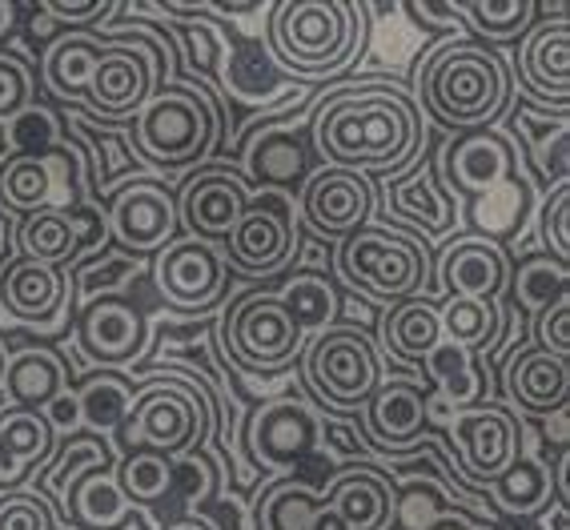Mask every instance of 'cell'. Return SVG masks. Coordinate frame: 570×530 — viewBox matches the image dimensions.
<instances>
[{"label": "cell", "mask_w": 570, "mask_h": 530, "mask_svg": "<svg viewBox=\"0 0 570 530\" xmlns=\"http://www.w3.org/2000/svg\"><path fill=\"white\" fill-rule=\"evenodd\" d=\"M334 269L354 294L382 306H397L406 297H430L434 289L430 245L390 222H370L357 234L342 237L334 249Z\"/></svg>", "instance_id": "5b68a950"}, {"label": "cell", "mask_w": 570, "mask_h": 530, "mask_svg": "<svg viewBox=\"0 0 570 530\" xmlns=\"http://www.w3.org/2000/svg\"><path fill=\"white\" fill-rule=\"evenodd\" d=\"M69 390V362L52 346H21L9 350V362H4V382H0V394H4V406H21V410H45L52 398Z\"/></svg>", "instance_id": "f546056e"}, {"label": "cell", "mask_w": 570, "mask_h": 530, "mask_svg": "<svg viewBox=\"0 0 570 530\" xmlns=\"http://www.w3.org/2000/svg\"><path fill=\"white\" fill-rule=\"evenodd\" d=\"M225 265L245 277L282 274L302 254V222H297L294 194L282 189H254L234 234L222 242Z\"/></svg>", "instance_id": "ba28073f"}, {"label": "cell", "mask_w": 570, "mask_h": 530, "mask_svg": "<svg viewBox=\"0 0 570 530\" xmlns=\"http://www.w3.org/2000/svg\"><path fill=\"white\" fill-rule=\"evenodd\" d=\"M422 374L426 382L434 386V398H426V414L434 419L439 410H446V419L454 410H466V406H479L482 394H487V374L479 370V357L470 354L462 346H450V342H439V346L430 350L422 357ZM442 419V422H446Z\"/></svg>", "instance_id": "f1b7e54d"}, {"label": "cell", "mask_w": 570, "mask_h": 530, "mask_svg": "<svg viewBox=\"0 0 570 530\" xmlns=\"http://www.w3.org/2000/svg\"><path fill=\"white\" fill-rule=\"evenodd\" d=\"M482 522H470L462 510H446V514H439V519H430L422 530H479Z\"/></svg>", "instance_id": "db71d44e"}, {"label": "cell", "mask_w": 570, "mask_h": 530, "mask_svg": "<svg viewBox=\"0 0 570 530\" xmlns=\"http://www.w3.org/2000/svg\"><path fill=\"white\" fill-rule=\"evenodd\" d=\"M57 514L41 490H12L0 494V530H52Z\"/></svg>", "instance_id": "7dc6e473"}, {"label": "cell", "mask_w": 570, "mask_h": 530, "mask_svg": "<svg viewBox=\"0 0 570 530\" xmlns=\"http://www.w3.org/2000/svg\"><path fill=\"white\" fill-rule=\"evenodd\" d=\"M434 174L454 202L459 197L462 202H479V197L494 194V189L519 177V154H514V141L499 125L479 132H459L442 145Z\"/></svg>", "instance_id": "9a60e30c"}, {"label": "cell", "mask_w": 570, "mask_h": 530, "mask_svg": "<svg viewBox=\"0 0 570 530\" xmlns=\"http://www.w3.org/2000/svg\"><path fill=\"white\" fill-rule=\"evenodd\" d=\"M539 242L542 254L570 262V185H559L554 194H547V202L539 205Z\"/></svg>", "instance_id": "bcb514c9"}, {"label": "cell", "mask_w": 570, "mask_h": 530, "mask_svg": "<svg viewBox=\"0 0 570 530\" xmlns=\"http://www.w3.org/2000/svg\"><path fill=\"white\" fill-rule=\"evenodd\" d=\"M12 21H17V4H0V37H9Z\"/></svg>", "instance_id": "6f0895ef"}, {"label": "cell", "mask_w": 570, "mask_h": 530, "mask_svg": "<svg viewBox=\"0 0 570 530\" xmlns=\"http://www.w3.org/2000/svg\"><path fill=\"white\" fill-rule=\"evenodd\" d=\"M161 530H217V527H214L209 519H205V514H185V519L165 522Z\"/></svg>", "instance_id": "11a10c76"}, {"label": "cell", "mask_w": 570, "mask_h": 530, "mask_svg": "<svg viewBox=\"0 0 570 530\" xmlns=\"http://www.w3.org/2000/svg\"><path fill=\"white\" fill-rule=\"evenodd\" d=\"M302 377L330 414H357L386 382L377 342L357 326H326L302 346Z\"/></svg>", "instance_id": "8992f818"}, {"label": "cell", "mask_w": 570, "mask_h": 530, "mask_svg": "<svg viewBox=\"0 0 570 530\" xmlns=\"http://www.w3.org/2000/svg\"><path fill=\"white\" fill-rule=\"evenodd\" d=\"M510 77H519V89L534 105L570 109V17L530 24Z\"/></svg>", "instance_id": "44dd1931"}, {"label": "cell", "mask_w": 570, "mask_h": 530, "mask_svg": "<svg viewBox=\"0 0 570 530\" xmlns=\"http://www.w3.org/2000/svg\"><path fill=\"white\" fill-rule=\"evenodd\" d=\"M377 214V185L374 177L317 165L314 174L297 189V217L314 229L322 242H342L370 225Z\"/></svg>", "instance_id": "5bb4252c"}, {"label": "cell", "mask_w": 570, "mask_h": 530, "mask_svg": "<svg viewBox=\"0 0 570 530\" xmlns=\"http://www.w3.org/2000/svg\"><path fill=\"white\" fill-rule=\"evenodd\" d=\"M322 442V414L297 398H274L245 414L242 446L265 474H294Z\"/></svg>", "instance_id": "8fae6325"}, {"label": "cell", "mask_w": 570, "mask_h": 530, "mask_svg": "<svg viewBox=\"0 0 570 530\" xmlns=\"http://www.w3.org/2000/svg\"><path fill=\"white\" fill-rule=\"evenodd\" d=\"M507 398L519 406V414L550 419L554 410L570 402V357H554L539 346H522L502 366Z\"/></svg>", "instance_id": "484cf974"}, {"label": "cell", "mask_w": 570, "mask_h": 530, "mask_svg": "<svg viewBox=\"0 0 570 530\" xmlns=\"http://www.w3.org/2000/svg\"><path fill=\"white\" fill-rule=\"evenodd\" d=\"M57 442L45 410L0 406V494L29 487L32 474L49 467Z\"/></svg>", "instance_id": "4316f807"}, {"label": "cell", "mask_w": 570, "mask_h": 530, "mask_svg": "<svg viewBox=\"0 0 570 530\" xmlns=\"http://www.w3.org/2000/svg\"><path fill=\"white\" fill-rule=\"evenodd\" d=\"M309 145L322 165L354 174H406L422 154V109L390 77L334 81L306 117Z\"/></svg>", "instance_id": "6da1fadb"}, {"label": "cell", "mask_w": 570, "mask_h": 530, "mask_svg": "<svg viewBox=\"0 0 570 530\" xmlns=\"http://www.w3.org/2000/svg\"><path fill=\"white\" fill-rule=\"evenodd\" d=\"M510 314H519V322H530V317L547 310L554 297L570 294V262H559V257L542 254H522L519 265H510Z\"/></svg>", "instance_id": "8d00e7d4"}, {"label": "cell", "mask_w": 570, "mask_h": 530, "mask_svg": "<svg viewBox=\"0 0 570 530\" xmlns=\"http://www.w3.org/2000/svg\"><path fill=\"white\" fill-rule=\"evenodd\" d=\"M154 286L177 314H209L229 289V265L217 242L177 237L154 254Z\"/></svg>", "instance_id": "4fadbf2b"}, {"label": "cell", "mask_w": 570, "mask_h": 530, "mask_svg": "<svg viewBox=\"0 0 570 530\" xmlns=\"http://www.w3.org/2000/svg\"><path fill=\"white\" fill-rule=\"evenodd\" d=\"M527 214H530V181L519 174L514 181L494 189V194L470 202V222H474L470 234L490 237V242L502 245L507 237H514L527 225Z\"/></svg>", "instance_id": "7bdbcfd3"}, {"label": "cell", "mask_w": 570, "mask_h": 530, "mask_svg": "<svg viewBox=\"0 0 570 530\" xmlns=\"http://www.w3.org/2000/svg\"><path fill=\"white\" fill-rule=\"evenodd\" d=\"M326 502L334 514L346 522L350 530H390L397 510V482L390 470L374 467V462H354L330 474L322 487Z\"/></svg>", "instance_id": "7402d4cb"}, {"label": "cell", "mask_w": 570, "mask_h": 530, "mask_svg": "<svg viewBox=\"0 0 570 530\" xmlns=\"http://www.w3.org/2000/svg\"><path fill=\"white\" fill-rule=\"evenodd\" d=\"M402 12H410L414 21H426L434 24V29H454L459 24V12H454V4H402Z\"/></svg>", "instance_id": "f5cc1de1"}, {"label": "cell", "mask_w": 570, "mask_h": 530, "mask_svg": "<svg viewBox=\"0 0 570 530\" xmlns=\"http://www.w3.org/2000/svg\"><path fill=\"white\" fill-rule=\"evenodd\" d=\"M112 479L132 507H157L169 499V490L177 482V459H165L157 450H129L112 467Z\"/></svg>", "instance_id": "b9f144b4"}, {"label": "cell", "mask_w": 570, "mask_h": 530, "mask_svg": "<svg viewBox=\"0 0 570 530\" xmlns=\"http://www.w3.org/2000/svg\"><path fill=\"white\" fill-rule=\"evenodd\" d=\"M237 154L245 161V181L249 189H302L314 169H309V157H314V145H309V129H297V125H282V129H265L249 141L237 145Z\"/></svg>", "instance_id": "cb8c5ba5"}, {"label": "cell", "mask_w": 570, "mask_h": 530, "mask_svg": "<svg viewBox=\"0 0 570 530\" xmlns=\"http://www.w3.org/2000/svg\"><path fill=\"white\" fill-rule=\"evenodd\" d=\"M370 45V4L277 0L265 12L269 61L302 85H334Z\"/></svg>", "instance_id": "7a4b0ae2"}, {"label": "cell", "mask_w": 570, "mask_h": 530, "mask_svg": "<svg viewBox=\"0 0 570 530\" xmlns=\"http://www.w3.org/2000/svg\"><path fill=\"white\" fill-rule=\"evenodd\" d=\"M249 194H254L249 181L229 165H197L177 189V222H181L185 237L222 245L242 222Z\"/></svg>", "instance_id": "e0dca14e"}, {"label": "cell", "mask_w": 570, "mask_h": 530, "mask_svg": "<svg viewBox=\"0 0 570 530\" xmlns=\"http://www.w3.org/2000/svg\"><path fill=\"white\" fill-rule=\"evenodd\" d=\"M510 254L507 245L490 242L479 234L450 237L434 262V286L442 297H479V302H499L510 282Z\"/></svg>", "instance_id": "d6986e66"}, {"label": "cell", "mask_w": 570, "mask_h": 530, "mask_svg": "<svg viewBox=\"0 0 570 530\" xmlns=\"http://www.w3.org/2000/svg\"><path fill=\"white\" fill-rule=\"evenodd\" d=\"M222 137V105L202 81H165L129 121L132 149L165 174H185L205 165Z\"/></svg>", "instance_id": "277c9868"}, {"label": "cell", "mask_w": 570, "mask_h": 530, "mask_svg": "<svg viewBox=\"0 0 570 530\" xmlns=\"http://www.w3.org/2000/svg\"><path fill=\"white\" fill-rule=\"evenodd\" d=\"M101 229L109 237V225L101 214H77V209H37V214L21 217V229H17V257H29V262L57 265V269H69L81 249H89L92 237Z\"/></svg>", "instance_id": "603a6c76"}, {"label": "cell", "mask_w": 570, "mask_h": 530, "mask_svg": "<svg viewBox=\"0 0 570 530\" xmlns=\"http://www.w3.org/2000/svg\"><path fill=\"white\" fill-rule=\"evenodd\" d=\"M442 342L470 350L474 357H494L507 346L510 314L499 302H479V297H442L439 302Z\"/></svg>", "instance_id": "4dcf8cb0"}, {"label": "cell", "mask_w": 570, "mask_h": 530, "mask_svg": "<svg viewBox=\"0 0 570 530\" xmlns=\"http://www.w3.org/2000/svg\"><path fill=\"white\" fill-rule=\"evenodd\" d=\"M137 269H141L137 257L121 254V249H105V254L97 249L89 262L72 265V274H69L72 310H77V302L89 306V302H97V297H109V289H121L125 282H132Z\"/></svg>", "instance_id": "ee69618b"}, {"label": "cell", "mask_w": 570, "mask_h": 530, "mask_svg": "<svg viewBox=\"0 0 570 530\" xmlns=\"http://www.w3.org/2000/svg\"><path fill=\"white\" fill-rule=\"evenodd\" d=\"M4 362H9V346L0 342V382H4Z\"/></svg>", "instance_id": "91938a15"}, {"label": "cell", "mask_w": 570, "mask_h": 530, "mask_svg": "<svg viewBox=\"0 0 570 530\" xmlns=\"http://www.w3.org/2000/svg\"><path fill=\"white\" fill-rule=\"evenodd\" d=\"M45 419H49V426H52V434H57V439H72V434L81 430V406H77V394H72V386L61 390V394L45 406Z\"/></svg>", "instance_id": "f907efd6"}, {"label": "cell", "mask_w": 570, "mask_h": 530, "mask_svg": "<svg viewBox=\"0 0 570 530\" xmlns=\"http://www.w3.org/2000/svg\"><path fill=\"white\" fill-rule=\"evenodd\" d=\"M426 386L417 377H386L374 390L366 406L357 410L366 446L394 459H410L422 442L430 439V414H426Z\"/></svg>", "instance_id": "2e32d148"}, {"label": "cell", "mask_w": 570, "mask_h": 530, "mask_svg": "<svg viewBox=\"0 0 570 530\" xmlns=\"http://www.w3.org/2000/svg\"><path fill=\"white\" fill-rule=\"evenodd\" d=\"M530 346L554 357H570V294L554 297L547 310L530 317Z\"/></svg>", "instance_id": "c3c4849f"}, {"label": "cell", "mask_w": 570, "mask_h": 530, "mask_svg": "<svg viewBox=\"0 0 570 530\" xmlns=\"http://www.w3.org/2000/svg\"><path fill=\"white\" fill-rule=\"evenodd\" d=\"M121 9V0H41L37 12L52 24H72L77 29H97V24L112 21Z\"/></svg>", "instance_id": "681fc988"}, {"label": "cell", "mask_w": 570, "mask_h": 530, "mask_svg": "<svg viewBox=\"0 0 570 530\" xmlns=\"http://www.w3.org/2000/svg\"><path fill=\"white\" fill-rule=\"evenodd\" d=\"M277 302L289 310V317L306 337L326 326H337V314H342V294L317 269H297V274L285 277L282 289H277Z\"/></svg>", "instance_id": "f35d334b"}, {"label": "cell", "mask_w": 570, "mask_h": 530, "mask_svg": "<svg viewBox=\"0 0 570 530\" xmlns=\"http://www.w3.org/2000/svg\"><path fill=\"white\" fill-rule=\"evenodd\" d=\"M317 502H322V487H309V482L285 474V479H274L254 499L249 527L254 530H306L309 519H314Z\"/></svg>", "instance_id": "ab89813d"}, {"label": "cell", "mask_w": 570, "mask_h": 530, "mask_svg": "<svg viewBox=\"0 0 570 530\" xmlns=\"http://www.w3.org/2000/svg\"><path fill=\"white\" fill-rule=\"evenodd\" d=\"M117 467V454H112V442L101 439V434H72V439L57 442L52 450L49 467L41 470V494L52 502V510L65 514V499H69L72 482L89 474V470H112Z\"/></svg>", "instance_id": "d590c367"}, {"label": "cell", "mask_w": 570, "mask_h": 530, "mask_svg": "<svg viewBox=\"0 0 570 530\" xmlns=\"http://www.w3.org/2000/svg\"><path fill=\"white\" fill-rule=\"evenodd\" d=\"M217 346L225 362L249 377H282L302 357L306 334L269 289H249L217 317Z\"/></svg>", "instance_id": "52a82bcc"}, {"label": "cell", "mask_w": 570, "mask_h": 530, "mask_svg": "<svg viewBox=\"0 0 570 530\" xmlns=\"http://www.w3.org/2000/svg\"><path fill=\"white\" fill-rule=\"evenodd\" d=\"M490 510L502 519H539L542 510L554 502V487H550V467L542 459H534L530 450H522L519 462L490 482Z\"/></svg>", "instance_id": "e575fe53"}, {"label": "cell", "mask_w": 570, "mask_h": 530, "mask_svg": "<svg viewBox=\"0 0 570 530\" xmlns=\"http://www.w3.org/2000/svg\"><path fill=\"white\" fill-rule=\"evenodd\" d=\"M105 225H109L112 245L141 262V257L177 242V234H181L177 189L154 174H137L129 181L112 185L109 205H105Z\"/></svg>", "instance_id": "30bf717a"}, {"label": "cell", "mask_w": 570, "mask_h": 530, "mask_svg": "<svg viewBox=\"0 0 570 530\" xmlns=\"http://www.w3.org/2000/svg\"><path fill=\"white\" fill-rule=\"evenodd\" d=\"M72 317L77 314H72L69 297V269L29 262L17 254L0 265V322L57 337L65 334Z\"/></svg>", "instance_id": "7c38bea8"}, {"label": "cell", "mask_w": 570, "mask_h": 530, "mask_svg": "<svg viewBox=\"0 0 570 530\" xmlns=\"http://www.w3.org/2000/svg\"><path fill=\"white\" fill-rule=\"evenodd\" d=\"M69 132H77L81 154L89 157L97 194L112 189V181L121 174L137 177V157H132L137 149H132V141H129V125H101V121H92L85 109H69Z\"/></svg>", "instance_id": "1f68e13d"}, {"label": "cell", "mask_w": 570, "mask_h": 530, "mask_svg": "<svg viewBox=\"0 0 570 530\" xmlns=\"http://www.w3.org/2000/svg\"><path fill=\"white\" fill-rule=\"evenodd\" d=\"M507 112L510 121L502 132L522 145L519 174L547 194H554L559 185H570V109L519 101Z\"/></svg>", "instance_id": "ac0fdd59"}, {"label": "cell", "mask_w": 570, "mask_h": 530, "mask_svg": "<svg viewBox=\"0 0 570 530\" xmlns=\"http://www.w3.org/2000/svg\"><path fill=\"white\" fill-rule=\"evenodd\" d=\"M322 439L330 442V450H337V454H346V459H357L362 462V439H357V430L350 426V422L342 419H322Z\"/></svg>", "instance_id": "816d5d0a"}, {"label": "cell", "mask_w": 570, "mask_h": 530, "mask_svg": "<svg viewBox=\"0 0 570 530\" xmlns=\"http://www.w3.org/2000/svg\"><path fill=\"white\" fill-rule=\"evenodd\" d=\"M52 530H77V527H69V522H61V527H52Z\"/></svg>", "instance_id": "94428289"}, {"label": "cell", "mask_w": 570, "mask_h": 530, "mask_svg": "<svg viewBox=\"0 0 570 530\" xmlns=\"http://www.w3.org/2000/svg\"><path fill=\"white\" fill-rule=\"evenodd\" d=\"M414 101L430 112L442 129L479 132L494 129L514 105V77L499 49L479 45L474 37L442 41L422 57L414 72Z\"/></svg>", "instance_id": "3957f363"}, {"label": "cell", "mask_w": 570, "mask_h": 530, "mask_svg": "<svg viewBox=\"0 0 570 530\" xmlns=\"http://www.w3.org/2000/svg\"><path fill=\"white\" fill-rule=\"evenodd\" d=\"M442 426H446L442 442H446L462 482L490 487V482L502 479V474L519 462L522 450H527L522 414L502 406V402H479V406L454 410Z\"/></svg>", "instance_id": "9c48e42d"}, {"label": "cell", "mask_w": 570, "mask_h": 530, "mask_svg": "<svg viewBox=\"0 0 570 530\" xmlns=\"http://www.w3.org/2000/svg\"><path fill=\"white\" fill-rule=\"evenodd\" d=\"M9 254H12V234H9V217L0 214V265L9 262Z\"/></svg>", "instance_id": "9f6ffc18"}, {"label": "cell", "mask_w": 570, "mask_h": 530, "mask_svg": "<svg viewBox=\"0 0 570 530\" xmlns=\"http://www.w3.org/2000/svg\"><path fill=\"white\" fill-rule=\"evenodd\" d=\"M132 514H137V507L121 494L112 470L81 474L65 499V522L77 530H121Z\"/></svg>", "instance_id": "836d02e7"}, {"label": "cell", "mask_w": 570, "mask_h": 530, "mask_svg": "<svg viewBox=\"0 0 570 530\" xmlns=\"http://www.w3.org/2000/svg\"><path fill=\"white\" fill-rule=\"evenodd\" d=\"M57 205V149L0 154V214L29 217Z\"/></svg>", "instance_id": "83f0119b"}, {"label": "cell", "mask_w": 570, "mask_h": 530, "mask_svg": "<svg viewBox=\"0 0 570 530\" xmlns=\"http://www.w3.org/2000/svg\"><path fill=\"white\" fill-rule=\"evenodd\" d=\"M442 342L439 326V302L434 297H406L397 306H386L382 314V346L390 357L422 366V357Z\"/></svg>", "instance_id": "d6a6232c"}, {"label": "cell", "mask_w": 570, "mask_h": 530, "mask_svg": "<svg viewBox=\"0 0 570 530\" xmlns=\"http://www.w3.org/2000/svg\"><path fill=\"white\" fill-rule=\"evenodd\" d=\"M37 109V69L17 49H0V129H12Z\"/></svg>", "instance_id": "f6af8a7d"}, {"label": "cell", "mask_w": 570, "mask_h": 530, "mask_svg": "<svg viewBox=\"0 0 570 530\" xmlns=\"http://www.w3.org/2000/svg\"><path fill=\"white\" fill-rule=\"evenodd\" d=\"M454 12H459V24L474 32V41L490 45V49L522 41L530 24L539 21L534 0H462V4H454Z\"/></svg>", "instance_id": "60d3db41"}, {"label": "cell", "mask_w": 570, "mask_h": 530, "mask_svg": "<svg viewBox=\"0 0 570 530\" xmlns=\"http://www.w3.org/2000/svg\"><path fill=\"white\" fill-rule=\"evenodd\" d=\"M121 530H149V527H145V519H141V514H132V519L129 522H125V527Z\"/></svg>", "instance_id": "680465c9"}, {"label": "cell", "mask_w": 570, "mask_h": 530, "mask_svg": "<svg viewBox=\"0 0 570 530\" xmlns=\"http://www.w3.org/2000/svg\"><path fill=\"white\" fill-rule=\"evenodd\" d=\"M145 337H149L145 314L117 294L97 297V302L77 310V346L89 362H97V370L141 362Z\"/></svg>", "instance_id": "ffe728a7"}, {"label": "cell", "mask_w": 570, "mask_h": 530, "mask_svg": "<svg viewBox=\"0 0 570 530\" xmlns=\"http://www.w3.org/2000/svg\"><path fill=\"white\" fill-rule=\"evenodd\" d=\"M479 530H494V527H479Z\"/></svg>", "instance_id": "6125c7cd"}, {"label": "cell", "mask_w": 570, "mask_h": 530, "mask_svg": "<svg viewBox=\"0 0 570 530\" xmlns=\"http://www.w3.org/2000/svg\"><path fill=\"white\" fill-rule=\"evenodd\" d=\"M72 394H77V406H81V426L89 434L109 439L129 419L137 386H132V377L121 374V370H92V374H85L81 390H72Z\"/></svg>", "instance_id": "74e56055"}, {"label": "cell", "mask_w": 570, "mask_h": 530, "mask_svg": "<svg viewBox=\"0 0 570 530\" xmlns=\"http://www.w3.org/2000/svg\"><path fill=\"white\" fill-rule=\"evenodd\" d=\"M382 205H386V217L422 234H446L459 222V202L446 194L439 185V174L430 161H414L406 174L390 177L386 194H382Z\"/></svg>", "instance_id": "d4e9b609"}]
</instances>
